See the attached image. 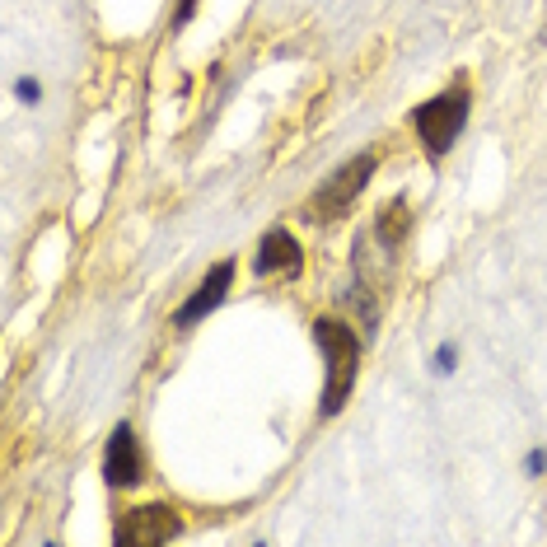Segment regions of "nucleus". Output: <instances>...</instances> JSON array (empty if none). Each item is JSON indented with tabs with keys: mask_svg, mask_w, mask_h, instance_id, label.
<instances>
[{
	"mask_svg": "<svg viewBox=\"0 0 547 547\" xmlns=\"http://www.w3.org/2000/svg\"><path fill=\"white\" fill-rule=\"evenodd\" d=\"M182 534V515L169 505H131L112 524V543L118 547H164Z\"/></svg>",
	"mask_w": 547,
	"mask_h": 547,
	"instance_id": "4",
	"label": "nucleus"
},
{
	"mask_svg": "<svg viewBox=\"0 0 547 547\" xmlns=\"http://www.w3.org/2000/svg\"><path fill=\"white\" fill-rule=\"evenodd\" d=\"M229 286H235V258H220V262H211V267H206V276H202V286H196V290L188 295V300H182V304L173 309V327L182 333V327H196L202 319H211V313L225 304Z\"/></svg>",
	"mask_w": 547,
	"mask_h": 547,
	"instance_id": "6",
	"label": "nucleus"
},
{
	"mask_svg": "<svg viewBox=\"0 0 547 547\" xmlns=\"http://www.w3.org/2000/svg\"><path fill=\"white\" fill-rule=\"evenodd\" d=\"M374 169H379V155L374 150H360V155H351L342 164V169L323 182L319 192L309 196V220H337V215H346L356 206V196L370 188V178H374Z\"/></svg>",
	"mask_w": 547,
	"mask_h": 547,
	"instance_id": "3",
	"label": "nucleus"
},
{
	"mask_svg": "<svg viewBox=\"0 0 547 547\" xmlns=\"http://www.w3.org/2000/svg\"><path fill=\"white\" fill-rule=\"evenodd\" d=\"M468 112H473V94L468 85H450V89H440V94H430L426 104L412 108V127H417V141L426 145V155L430 159H444L454 150V141L463 136V127H468Z\"/></svg>",
	"mask_w": 547,
	"mask_h": 547,
	"instance_id": "2",
	"label": "nucleus"
},
{
	"mask_svg": "<svg viewBox=\"0 0 547 547\" xmlns=\"http://www.w3.org/2000/svg\"><path fill=\"white\" fill-rule=\"evenodd\" d=\"M407 235H412V202L407 196H393V202L374 215V243L397 253V248L407 243Z\"/></svg>",
	"mask_w": 547,
	"mask_h": 547,
	"instance_id": "8",
	"label": "nucleus"
},
{
	"mask_svg": "<svg viewBox=\"0 0 547 547\" xmlns=\"http://www.w3.org/2000/svg\"><path fill=\"white\" fill-rule=\"evenodd\" d=\"M196 5H202V0H178V5H173V28H182V24H188L192 14H196Z\"/></svg>",
	"mask_w": 547,
	"mask_h": 547,
	"instance_id": "12",
	"label": "nucleus"
},
{
	"mask_svg": "<svg viewBox=\"0 0 547 547\" xmlns=\"http://www.w3.org/2000/svg\"><path fill=\"white\" fill-rule=\"evenodd\" d=\"M313 342H319L323 365H327L319 417L333 421L337 412L346 407V397H351L356 379H360V337H356V327L346 319H337V313H319V319H313Z\"/></svg>",
	"mask_w": 547,
	"mask_h": 547,
	"instance_id": "1",
	"label": "nucleus"
},
{
	"mask_svg": "<svg viewBox=\"0 0 547 547\" xmlns=\"http://www.w3.org/2000/svg\"><path fill=\"white\" fill-rule=\"evenodd\" d=\"M300 267H304V248H300V239H295L286 225H272L267 235L258 239L253 276H300Z\"/></svg>",
	"mask_w": 547,
	"mask_h": 547,
	"instance_id": "7",
	"label": "nucleus"
},
{
	"mask_svg": "<svg viewBox=\"0 0 547 547\" xmlns=\"http://www.w3.org/2000/svg\"><path fill=\"white\" fill-rule=\"evenodd\" d=\"M524 477H547V444H534L524 454Z\"/></svg>",
	"mask_w": 547,
	"mask_h": 547,
	"instance_id": "11",
	"label": "nucleus"
},
{
	"mask_svg": "<svg viewBox=\"0 0 547 547\" xmlns=\"http://www.w3.org/2000/svg\"><path fill=\"white\" fill-rule=\"evenodd\" d=\"M14 98H19V104H28V108H38V104H42V80L19 75V80H14Z\"/></svg>",
	"mask_w": 547,
	"mask_h": 547,
	"instance_id": "10",
	"label": "nucleus"
},
{
	"mask_svg": "<svg viewBox=\"0 0 547 547\" xmlns=\"http://www.w3.org/2000/svg\"><path fill=\"white\" fill-rule=\"evenodd\" d=\"M454 370H458V346L454 342L435 346V356H430V374H454Z\"/></svg>",
	"mask_w": 547,
	"mask_h": 547,
	"instance_id": "9",
	"label": "nucleus"
},
{
	"mask_svg": "<svg viewBox=\"0 0 547 547\" xmlns=\"http://www.w3.org/2000/svg\"><path fill=\"white\" fill-rule=\"evenodd\" d=\"M104 482H108V491H131L145 482V450H141L131 421L112 426V435L104 444Z\"/></svg>",
	"mask_w": 547,
	"mask_h": 547,
	"instance_id": "5",
	"label": "nucleus"
}]
</instances>
